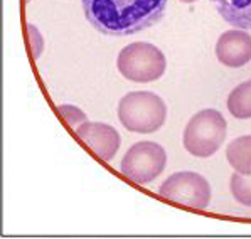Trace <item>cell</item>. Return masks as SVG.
I'll return each mask as SVG.
<instances>
[{
    "label": "cell",
    "instance_id": "16",
    "mask_svg": "<svg viewBox=\"0 0 251 239\" xmlns=\"http://www.w3.org/2000/svg\"><path fill=\"white\" fill-rule=\"evenodd\" d=\"M27 2H30V0H25V3H27Z\"/></svg>",
    "mask_w": 251,
    "mask_h": 239
},
{
    "label": "cell",
    "instance_id": "7",
    "mask_svg": "<svg viewBox=\"0 0 251 239\" xmlns=\"http://www.w3.org/2000/svg\"><path fill=\"white\" fill-rule=\"evenodd\" d=\"M76 135L88 148L103 162L113 160L117 155L122 137L111 125L101 121H86L76 130Z\"/></svg>",
    "mask_w": 251,
    "mask_h": 239
},
{
    "label": "cell",
    "instance_id": "15",
    "mask_svg": "<svg viewBox=\"0 0 251 239\" xmlns=\"http://www.w3.org/2000/svg\"><path fill=\"white\" fill-rule=\"evenodd\" d=\"M180 2H184V3H194V2H198V0H180Z\"/></svg>",
    "mask_w": 251,
    "mask_h": 239
},
{
    "label": "cell",
    "instance_id": "10",
    "mask_svg": "<svg viewBox=\"0 0 251 239\" xmlns=\"http://www.w3.org/2000/svg\"><path fill=\"white\" fill-rule=\"evenodd\" d=\"M226 160L234 172L251 175V135L238 137L227 145Z\"/></svg>",
    "mask_w": 251,
    "mask_h": 239
},
{
    "label": "cell",
    "instance_id": "5",
    "mask_svg": "<svg viewBox=\"0 0 251 239\" xmlns=\"http://www.w3.org/2000/svg\"><path fill=\"white\" fill-rule=\"evenodd\" d=\"M167 165L165 148L155 142H137L126 150L120 170L133 184L147 186L164 172Z\"/></svg>",
    "mask_w": 251,
    "mask_h": 239
},
{
    "label": "cell",
    "instance_id": "3",
    "mask_svg": "<svg viewBox=\"0 0 251 239\" xmlns=\"http://www.w3.org/2000/svg\"><path fill=\"white\" fill-rule=\"evenodd\" d=\"M227 123L214 108L201 110L187 121L182 135L184 148L199 159L212 157L226 140Z\"/></svg>",
    "mask_w": 251,
    "mask_h": 239
},
{
    "label": "cell",
    "instance_id": "2",
    "mask_svg": "<svg viewBox=\"0 0 251 239\" xmlns=\"http://www.w3.org/2000/svg\"><path fill=\"white\" fill-rule=\"evenodd\" d=\"M117 115L128 132L155 133L167 120V105L152 91H132L120 99Z\"/></svg>",
    "mask_w": 251,
    "mask_h": 239
},
{
    "label": "cell",
    "instance_id": "11",
    "mask_svg": "<svg viewBox=\"0 0 251 239\" xmlns=\"http://www.w3.org/2000/svg\"><path fill=\"white\" fill-rule=\"evenodd\" d=\"M227 111L238 120L251 118V79L238 84L226 99Z\"/></svg>",
    "mask_w": 251,
    "mask_h": 239
},
{
    "label": "cell",
    "instance_id": "8",
    "mask_svg": "<svg viewBox=\"0 0 251 239\" xmlns=\"http://www.w3.org/2000/svg\"><path fill=\"white\" fill-rule=\"evenodd\" d=\"M216 57L227 68H241L251 61V36L243 29L221 34L216 44Z\"/></svg>",
    "mask_w": 251,
    "mask_h": 239
},
{
    "label": "cell",
    "instance_id": "1",
    "mask_svg": "<svg viewBox=\"0 0 251 239\" xmlns=\"http://www.w3.org/2000/svg\"><path fill=\"white\" fill-rule=\"evenodd\" d=\"M88 22L111 37L138 34L164 17L169 0H81Z\"/></svg>",
    "mask_w": 251,
    "mask_h": 239
},
{
    "label": "cell",
    "instance_id": "12",
    "mask_svg": "<svg viewBox=\"0 0 251 239\" xmlns=\"http://www.w3.org/2000/svg\"><path fill=\"white\" fill-rule=\"evenodd\" d=\"M231 194L236 202L241 206L251 207V175H243V173L234 172L229 180Z\"/></svg>",
    "mask_w": 251,
    "mask_h": 239
},
{
    "label": "cell",
    "instance_id": "6",
    "mask_svg": "<svg viewBox=\"0 0 251 239\" xmlns=\"http://www.w3.org/2000/svg\"><path fill=\"white\" fill-rule=\"evenodd\" d=\"M159 195L177 206L204 211L211 202V186L198 172H177L162 182Z\"/></svg>",
    "mask_w": 251,
    "mask_h": 239
},
{
    "label": "cell",
    "instance_id": "9",
    "mask_svg": "<svg viewBox=\"0 0 251 239\" xmlns=\"http://www.w3.org/2000/svg\"><path fill=\"white\" fill-rule=\"evenodd\" d=\"M211 3L229 25L251 29V0H211Z\"/></svg>",
    "mask_w": 251,
    "mask_h": 239
},
{
    "label": "cell",
    "instance_id": "4",
    "mask_svg": "<svg viewBox=\"0 0 251 239\" xmlns=\"http://www.w3.org/2000/svg\"><path fill=\"white\" fill-rule=\"evenodd\" d=\"M120 74L133 83H153L167 69L165 54L149 42H133L120 51L117 57Z\"/></svg>",
    "mask_w": 251,
    "mask_h": 239
},
{
    "label": "cell",
    "instance_id": "13",
    "mask_svg": "<svg viewBox=\"0 0 251 239\" xmlns=\"http://www.w3.org/2000/svg\"><path fill=\"white\" fill-rule=\"evenodd\" d=\"M57 113L66 120L69 128H73L75 132L79 128L81 125H83V123L88 121L86 113H84L81 108L75 106V105H59V106H57Z\"/></svg>",
    "mask_w": 251,
    "mask_h": 239
},
{
    "label": "cell",
    "instance_id": "14",
    "mask_svg": "<svg viewBox=\"0 0 251 239\" xmlns=\"http://www.w3.org/2000/svg\"><path fill=\"white\" fill-rule=\"evenodd\" d=\"M27 36H29V46L30 52H32L34 59H39L42 51H44V39H42V34L39 32L36 25L27 24Z\"/></svg>",
    "mask_w": 251,
    "mask_h": 239
}]
</instances>
